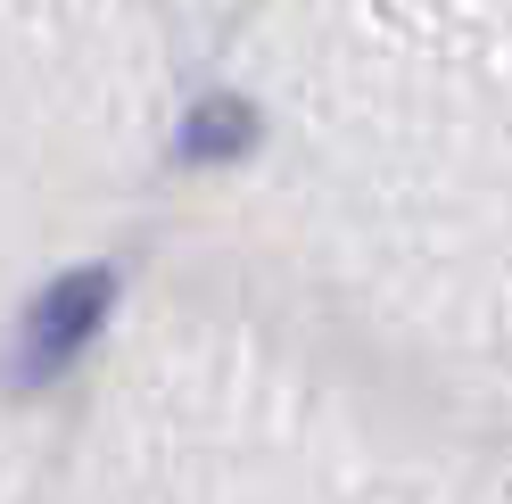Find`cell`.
Here are the masks:
<instances>
[{"mask_svg": "<svg viewBox=\"0 0 512 504\" xmlns=\"http://www.w3.org/2000/svg\"><path fill=\"white\" fill-rule=\"evenodd\" d=\"M108 314H116V273L108 265L58 273L17 323V389H50L58 372H75L83 348L108 331Z\"/></svg>", "mask_w": 512, "mask_h": 504, "instance_id": "6da1fadb", "label": "cell"}, {"mask_svg": "<svg viewBox=\"0 0 512 504\" xmlns=\"http://www.w3.org/2000/svg\"><path fill=\"white\" fill-rule=\"evenodd\" d=\"M256 141H265V116H256L240 91H207V100H190V116L174 124V166H240Z\"/></svg>", "mask_w": 512, "mask_h": 504, "instance_id": "7a4b0ae2", "label": "cell"}]
</instances>
